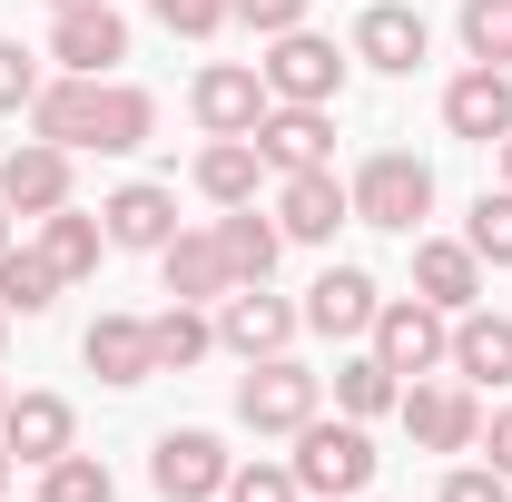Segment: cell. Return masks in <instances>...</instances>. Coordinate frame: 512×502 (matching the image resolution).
Wrapping results in <instances>:
<instances>
[{
    "label": "cell",
    "mask_w": 512,
    "mask_h": 502,
    "mask_svg": "<svg viewBox=\"0 0 512 502\" xmlns=\"http://www.w3.org/2000/svg\"><path fill=\"white\" fill-rule=\"evenodd\" d=\"M148 128H158V99L148 89H128V79H40V99H30V138H50V148H99V158H128V148H148Z\"/></svg>",
    "instance_id": "6da1fadb"
},
{
    "label": "cell",
    "mask_w": 512,
    "mask_h": 502,
    "mask_svg": "<svg viewBox=\"0 0 512 502\" xmlns=\"http://www.w3.org/2000/svg\"><path fill=\"white\" fill-rule=\"evenodd\" d=\"M355 227H384V237H414L424 217H434V168L414 158V148H375L365 168H355Z\"/></svg>",
    "instance_id": "7a4b0ae2"
},
{
    "label": "cell",
    "mask_w": 512,
    "mask_h": 502,
    "mask_svg": "<svg viewBox=\"0 0 512 502\" xmlns=\"http://www.w3.org/2000/svg\"><path fill=\"white\" fill-rule=\"evenodd\" d=\"M375 443H365V424H355V414H335V424H296V483H306V493H335V502H355L365 493V483H375Z\"/></svg>",
    "instance_id": "3957f363"
},
{
    "label": "cell",
    "mask_w": 512,
    "mask_h": 502,
    "mask_svg": "<svg viewBox=\"0 0 512 502\" xmlns=\"http://www.w3.org/2000/svg\"><path fill=\"white\" fill-rule=\"evenodd\" d=\"M365 335H375V355H384L404 384H424V375H444V365H453V315L424 306V296H384Z\"/></svg>",
    "instance_id": "277c9868"
},
{
    "label": "cell",
    "mask_w": 512,
    "mask_h": 502,
    "mask_svg": "<svg viewBox=\"0 0 512 502\" xmlns=\"http://www.w3.org/2000/svg\"><path fill=\"white\" fill-rule=\"evenodd\" d=\"M316 394H325V375H306L296 355H256L237 375V424L247 434H296V424H316Z\"/></svg>",
    "instance_id": "5b68a950"
},
{
    "label": "cell",
    "mask_w": 512,
    "mask_h": 502,
    "mask_svg": "<svg viewBox=\"0 0 512 502\" xmlns=\"http://www.w3.org/2000/svg\"><path fill=\"white\" fill-rule=\"evenodd\" d=\"M345 60L355 50H335V40H316V30H276V50H266V99H296V109H335L345 99Z\"/></svg>",
    "instance_id": "8992f818"
},
{
    "label": "cell",
    "mask_w": 512,
    "mask_h": 502,
    "mask_svg": "<svg viewBox=\"0 0 512 502\" xmlns=\"http://www.w3.org/2000/svg\"><path fill=\"white\" fill-rule=\"evenodd\" d=\"M394 414H404V434L424 443V453H473V443H483V404H473V384H404V404H394Z\"/></svg>",
    "instance_id": "52a82bcc"
},
{
    "label": "cell",
    "mask_w": 512,
    "mask_h": 502,
    "mask_svg": "<svg viewBox=\"0 0 512 502\" xmlns=\"http://www.w3.org/2000/svg\"><path fill=\"white\" fill-rule=\"evenodd\" d=\"M296 325H306V306H286V296H266V286H227L217 296V345L227 355H286L296 345Z\"/></svg>",
    "instance_id": "ba28073f"
},
{
    "label": "cell",
    "mask_w": 512,
    "mask_h": 502,
    "mask_svg": "<svg viewBox=\"0 0 512 502\" xmlns=\"http://www.w3.org/2000/svg\"><path fill=\"white\" fill-rule=\"evenodd\" d=\"M188 109H197V128H207V138H256V119H266L276 99H266V69L217 60V69H197Z\"/></svg>",
    "instance_id": "9c48e42d"
},
{
    "label": "cell",
    "mask_w": 512,
    "mask_h": 502,
    "mask_svg": "<svg viewBox=\"0 0 512 502\" xmlns=\"http://www.w3.org/2000/svg\"><path fill=\"white\" fill-rule=\"evenodd\" d=\"M227 473H237V463H227V443L217 434H158V453H148V483H158V493L168 502H227Z\"/></svg>",
    "instance_id": "30bf717a"
},
{
    "label": "cell",
    "mask_w": 512,
    "mask_h": 502,
    "mask_svg": "<svg viewBox=\"0 0 512 502\" xmlns=\"http://www.w3.org/2000/svg\"><path fill=\"white\" fill-rule=\"evenodd\" d=\"M345 50L365 69H384V79H414V69L434 60V30H424V10H404V0H365V20H355Z\"/></svg>",
    "instance_id": "8fae6325"
},
{
    "label": "cell",
    "mask_w": 512,
    "mask_h": 502,
    "mask_svg": "<svg viewBox=\"0 0 512 502\" xmlns=\"http://www.w3.org/2000/svg\"><path fill=\"white\" fill-rule=\"evenodd\" d=\"M256 148H266L276 178H296V168H335V109H296V99H276V109L256 119Z\"/></svg>",
    "instance_id": "7c38bea8"
},
{
    "label": "cell",
    "mask_w": 512,
    "mask_h": 502,
    "mask_svg": "<svg viewBox=\"0 0 512 502\" xmlns=\"http://www.w3.org/2000/svg\"><path fill=\"white\" fill-rule=\"evenodd\" d=\"M345 217H355V197L335 188V168H296V178H276V227H286L296 247H335Z\"/></svg>",
    "instance_id": "4fadbf2b"
},
{
    "label": "cell",
    "mask_w": 512,
    "mask_h": 502,
    "mask_svg": "<svg viewBox=\"0 0 512 502\" xmlns=\"http://www.w3.org/2000/svg\"><path fill=\"white\" fill-rule=\"evenodd\" d=\"M444 128H453V138H473V148H503V138H512V69H483V60H473L444 89Z\"/></svg>",
    "instance_id": "5bb4252c"
},
{
    "label": "cell",
    "mask_w": 512,
    "mask_h": 502,
    "mask_svg": "<svg viewBox=\"0 0 512 502\" xmlns=\"http://www.w3.org/2000/svg\"><path fill=\"white\" fill-rule=\"evenodd\" d=\"M50 60L79 69V79H109V69L128 60V20L109 0H99V10H60V20H50Z\"/></svg>",
    "instance_id": "9a60e30c"
},
{
    "label": "cell",
    "mask_w": 512,
    "mask_h": 502,
    "mask_svg": "<svg viewBox=\"0 0 512 502\" xmlns=\"http://www.w3.org/2000/svg\"><path fill=\"white\" fill-rule=\"evenodd\" d=\"M0 443H10V463H60L69 443H79V414H69L60 394H10L0 404Z\"/></svg>",
    "instance_id": "2e32d148"
},
{
    "label": "cell",
    "mask_w": 512,
    "mask_h": 502,
    "mask_svg": "<svg viewBox=\"0 0 512 502\" xmlns=\"http://www.w3.org/2000/svg\"><path fill=\"white\" fill-rule=\"evenodd\" d=\"M0 197H10V217H50V207H69V148L20 138V148L0 158Z\"/></svg>",
    "instance_id": "e0dca14e"
},
{
    "label": "cell",
    "mask_w": 512,
    "mask_h": 502,
    "mask_svg": "<svg viewBox=\"0 0 512 502\" xmlns=\"http://www.w3.org/2000/svg\"><path fill=\"white\" fill-rule=\"evenodd\" d=\"M158 276H168V296H178V306H217V296L237 286V266H227V247H217V227H207V237L178 227V237L158 247Z\"/></svg>",
    "instance_id": "ac0fdd59"
},
{
    "label": "cell",
    "mask_w": 512,
    "mask_h": 502,
    "mask_svg": "<svg viewBox=\"0 0 512 502\" xmlns=\"http://www.w3.org/2000/svg\"><path fill=\"white\" fill-rule=\"evenodd\" d=\"M414 296L444 306V315L483 306V256L463 247V237H424V247H414Z\"/></svg>",
    "instance_id": "d6986e66"
},
{
    "label": "cell",
    "mask_w": 512,
    "mask_h": 502,
    "mask_svg": "<svg viewBox=\"0 0 512 502\" xmlns=\"http://www.w3.org/2000/svg\"><path fill=\"white\" fill-rule=\"evenodd\" d=\"M79 355H89V375H99V384H148V375H158V355H148V315H99V325L79 335Z\"/></svg>",
    "instance_id": "ffe728a7"
},
{
    "label": "cell",
    "mask_w": 512,
    "mask_h": 502,
    "mask_svg": "<svg viewBox=\"0 0 512 502\" xmlns=\"http://www.w3.org/2000/svg\"><path fill=\"white\" fill-rule=\"evenodd\" d=\"M99 227H109V247H168V237H178V188H148V178H138V188H119L109 197V207H99Z\"/></svg>",
    "instance_id": "44dd1931"
},
{
    "label": "cell",
    "mask_w": 512,
    "mask_h": 502,
    "mask_svg": "<svg viewBox=\"0 0 512 502\" xmlns=\"http://www.w3.org/2000/svg\"><path fill=\"white\" fill-rule=\"evenodd\" d=\"M375 276H365V266H325L316 286H306V325H316V335H365V325H375Z\"/></svg>",
    "instance_id": "7402d4cb"
},
{
    "label": "cell",
    "mask_w": 512,
    "mask_h": 502,
    "mask_svg": "<svg viewBox=\"0 0 512 502\" xmlns=\"http://www.w3.org/2000/svg\"><path fill=\"white\" fill-rule=\"evenodd\" d=\"M453 375L463 384H512V315H493V306L453 315Z\"/></svg>",
    "instance_id": "603a6c76"
},
{
    "label": "cell",
    "mask_w": 512,
    "mask_h": 502,
    "mask_svg": "<svg viewBox=\"0 0 512 502\" xmlns=\"http://www.w3.org/2000/svg\"><path fill=\"white\" fill-rule=\"evenodd\" d=\"M256 188H266V148H256V138H207V148H197V197L256 207Z\"/></svg>",
    "instance_id": "cb8c5ba5"
},
{
    "label": "cell",
    "mask_w": 512,
    "mask_h": 502,
    "mask_svg": "<svg viewBox=\"0 0 512 502\" xmlns=\"http://www.w3.org/2000/svg\"><path fill=\"white\" fill-rule=\"evenodd\" d=\"M217 247H227V266H237V286H266L276 256H286V227L256 217V207H227V217H217Z\"/></svg>",
    "instance_id": "d4e9b609"
},
{
    "label": "cell",
    "mask_w": 512,
    "mask_h": 502,
    "mask_svg": "<svg viewBox=\"0 0 512 502\" xmlns=\"http://www.w3.org/2000/svg\"><path fill=\"white\" fill-rule=\"evenodd\" d=\"M60 286H69V276L40 247H20V237L0 247V315H50V306H60Z\"/></svg>",
    "instance_id": "484cf974"
},
{
    "label": "cell",
    "mask_w": 512,
    "mask_h": 502,
    "mask_svg": "<svg viewBox=\"0 0 512 502\" xmlns=\"http://www.w3.org/2000/svg\"><path fill=\"white\" fill-rule=\"evenodd\" d=\"M394 404H404V375L384 365L375 345L335 365V414H355V424H375V414H394Z\"/></svg>",
    "instance_id": "4316f807"
},
{
    "label": "cell",
    "mask_w": 512,
    "mask_h": 502,
    "mask_svg": "<svg viewBox=\"0 0 512 502\" xmlns=\"http://www.w3.org/2000/svg\"><path fill=\"white\" fill-rule=\"evenodd\" d=\"M40 256H50L69 286H79V276H99V256H109V227H99V217H79V207H50V217H40Z\"/></svg>",
    "instance_id": "83f0119b"
},
{
    "label": "cell",
    "mask_w": 512,
    "mask_h": 502,
    "mask_svg": "<svg viewBox=\"0 0 512 502\" xmlns=\"http://www.w3.org/2000/svg\"><path fill=\"white\" fill-rule=\"evenodd\" d=\"M207 345H217V315H197V306L148 315V355H158V375H188V365H207Z\"/></svg>",
    "instance_id": "f1b7e54d"
},
{
    "label": "cell",
    "mask_w": 512,
    "mask_h": 502,
    "mask_svg": "<svg viewBox=\"0 0 512 502\" xmlns=\"http://www.w3.org/2000/svg\"><path fill=\"white\" fill-rule=\"evenodd\" d=\"M40 502H119V483H109V463H99V453H79V443H69L60 463H40Z\"/></svg>",
    "instance_id": "f546056e"
},
{
    "label": "cell",
    "mask_w": 512,
    "mask_h": 502,
    "mask_svg": "<svg viewBox=\"0 0 512 502\" xmlns=\"http://www.w3.org/2000/svg\"><path fill=\"white\" fill-rule=\"evenodd\" d=\"M463 50L483 69H512V0H463Z\"/></svg>",
    "instance_id": "4dcf8cb0"
},
{
    "label": "cell",
    "mask_w": 512,
    "mask_h": 502,
    "mask_svg": "<svg viewBox=\"0 0 512 502\" xmlns=\"http://www.w3.org/2000/svg\"><path fill=\"white\" fill-rule=\"evenodd\" d=\"M463 247L483 256V266H512V188H483L473 227H463Z\"/></svg>",
    "instance_id": "1f68e13d"
},
{
    "label": "cell",
    "mask_w": 512,
    "mask_h": 502,
    "mask_svg": "<svg viewBox=\"0 0 512 502\" xmlns=\"http://www.w3.org/2000/svg\"><path fill=\"white\" fill-rule=\"evenodd\" d=\"M227 502H306V483H296V463H237Z\"/></svg>",
    "instance_id": "d6a6232c"
},
{
    "label": "cell",
    "mask_w": 512,
    "mask_h": 502,
    "mask_svg": "<svg viewBox=\"0 0 512 502\" xmlns=\"http://www.w3.org/2000/svg\"><path fill=\"white\" fill-rule=\"evenodd\" d=\"M158 10V30H178V40H217L227 30V0H148Z\"/></svg>",
    "instance_id": "836d02e7"
},
{
    "label": "cell",
    "mask_w": 512,
    "mask_h": 502,
    "mask_svg": "<svg viewBox=\"0 0 512 502\" xmlns=\"http://www.w3.org/2000/svg\"><path fill=\"white\" fill-rule=\"evenodd\" d=\"M434 502H512V473H493V463H453Z\"/></svg>",
    "instance_id": "e575fe53"
},
{
    "label": "cell",
    "mask_w": 512,
    "mask_h": 502,
    "mask_svg": "<svg viewBox=\"0 0 512 502\" xmlns=\"http://www.w3.org/2000/svg\"><path fill=\"white\" fill-rule=\"evenodd\" d=\"M227 20H237V30H266V40H276V30H306V0H227Z\"/></svg>",
    "instance_id": "d590c367"
},
{
    "label": "cell",
    "mask_w": 512,
    "mask_h": 502,
    "mask_svg": "<svg viewBox=\"0 0 512 502\" xmlns=\"http://www.w3.org/2000/svg\"><path fill=\"white\" fill-rule=\"evenodd\" d=\"M30 99H40V60L20 40H0V109H30Z\"/></svg>",
    "instance_id": "8d00e7d4"
},
{
    "label": "cell",
    "mask_w": 512,
    "mask_h": 502,
    "mask_svg": "<svg viewBox=\"0 0 512 502\" xmlns=\"http://www.w3.org/2000/svg\"><path fill=\"white\" fill-rule=\"evenodd\" d=\"M483 453H493V473H512V404L493 414V424H483Z\"/></svg>",
    "instance_id": "74e56055"
},
{
    "label": "cell",
    "mask_w": 512,
    "mask_h": 502,
    "mask_svg": "<svg viewBox=\"0 0 512 502\" xmlns=\"http://www.w3.org/2000/svg\"><path fill=\"white\" fill-rule=\"evenodd\" d=\"M0 247H10V197H0Z\"/></svg>",
    "instance_id": "f35d334b"
},
{
    "label": "cell",
    "mask_w": 512,
    "mask_h": 502,
    "mask_svg": "<svg viewBox=\"0 0 512 502\" xmlns=\"http://www.w3.org/2000/svg\"><path fill=\"white\" fill-rule=\"evenodd\" d=\"M0 493H10V443H0Z\"/></svg>",
    "instance_id": "ab89813d"
},
{
    "label": "cell",
    "mask_w": 512,
    "mask_h": 502,
    "mask_svg": "<svg viewBox=\"0 0 512 502\" xmlns=\"http://www.w3.org/2000/svg\"><path fill=\"white\" fill-rule=\"evenodd\" d=\"M50 10H99V0H50Z\"/></svg>",
    "instance_id": "60d3db41"
},
{
    "label": "cell",
    "mask_w": 512,
    "mask_h": 502,
    "mask_svg": "<svg viewBox=\"0 0 512 502\" xmlns=\"http://www.w3.org/2000/svg\"><path fill=\"white\" fill-rule=\"evenodd\" d=\"M503 188H512V138H503Z\"/></svg>",
    "instance_id": "b9f144b4"
},
{
    "label": "cell",
    "mask_w": 512,
    "mask_h": 502,
    "mask_svg": "<svg viewBox=\"0 0 512 502\" xmlns=\"http://www.w3.org/2000/svg\"><path fill=\"white\" fill-rule=\"evenodd\" d=\"M0 345H10V315H0Z\"/></svg>",
    "instance_id": "7bdbcfd3"
},
{
    "label": "cell",
    "mask_w": 512,
    "mask_h": 502,
    "mask_svg": "<svg viewBox=\"0 0 512 502\" xmlns=\"http://www.w3.org/2000/svg\"><path fill=\"white\" fill-rule=\"evenodd\" d=\"M306 502H335V493H306Z\"/></svg>",
    "instance_id": "ee69618b"
},
{
    "label": "cell",
    "mask_w": 512,
    "mask_h": 502,
    "mask_svg": "<svg viewBox=\"0 0 512 502\" xmlns=\"http://www.w3.org/2000/svg\"><path fill=\"white\" fill-rule=\"evenodd\" d=\"M0 404H10V384H0Z\"/></svg>",
    "instance_id": "f6af8a7d"
}]
</instances>
